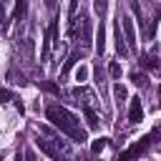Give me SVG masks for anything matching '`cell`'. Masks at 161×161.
<instances>
[{"instance_id": "6da1fadb", "label": "cell", "mask_w": 161, "mask_h": 161, "mask_svg": "<svg viewBox=\"0 0 161 161\" xmlns=\"http://www.w3.org/2000/svg\"><path fill=\"white\" fill-rule=\"evenodd\" d=\"M45 116H48V121H50L60 133L70 136L73 141H78V143L88 141L86 131L80 128V121H78L75 113H70L68 108H63V106H48V108H45Z\"/></svg>"}, {"instance_id": "7a4b0ae2", "label": "cell", "mask_w": 161, "mask_h": 161, "mask_svg": "<svg viewBox=\"0 0 161 161\" xmlns=\"http://www.w3.org/2000/svg\"><path fill=\"white\" fill-rule=\"evenodd\" d=\"M141 118H143V106H141V98L133 96V98H128V121L138 123Z\"/></svg>"}, {"instance_id": "3957f363", "label": "cell", "mask_w": 161, "mask_h": 161, "mask_svg": "<svg viewBox=\"0 0 161 161\" xmlns=\"http://www.w3.org/2000/svg\"><path fill=\"white\" fill-rule=\"evenodd\" d=\"M121 25H123V35H126V43H128V48L131 50H136V30H133V23H131V18H126V15H121Z\"/></svg>"}, {"instance_id": "277c9868", "label": "cell", "mask_w": 161, "mask_h": 161, "mask_svg": "<svg viewBox=\"0 0 161 161\" xmlns=\"http://www.w3.org/2000/svg\"><path fill=\"white\" fill-rule=\"evenodd\" d=\"M148 141H153V133H151V136H146V138H141L138 143H133V146H131L128 151H123V153H121V158H131V156H138L141 151H146Z\"/></svg>"}, {"instance_id": "5b68a950", "label": "cell", "mask_w": 161, "mask_h": 161, "mask_svg": "<svg viewBox=\"0 0 161 161\" xmlns=\"http://www.w3.org/2000/svg\"><path fill=\"white\" fill-rule=\"evenodd\" d=\"M35 146H38L45 156H50V158H58V156H60V151H58V148H55L48 138H38V141H35Z\"/></svg>"}, {"instance_id": "8992f818", "label": "cell", "mask_w": 161, "mask_h": 161, "mask_svg": "<svg viewBox=\"0 0 161 161\" xmlns=\"http://www.w3.org/2000/svg\"><path fill=\"white\" fill-rule=\"evenodd\" d=\"M96 50H98V55H103V50H106V25H103V20L96 30Z\"/></svg>"}, {"instance_id": "52a82bcc", "label": "cell", "mask_w": 161, "mask_h": 161, "mask_svg": "<svg viewBox=\"0 0 161 161\" xmlns=\"http://www.w3.org/2000/svg\"><path fill=\"white\" fill-rule=\"evenodd\" d=\"M73 93H75V98H83V106H93V103H96V96H93L91 91H86V88H83V83H80Z\"/></svg>"}, {"instance_id": "ba28073f", "label": "cell", "mask_w": 161, "mask_h": 161, "mask_svg": "<svg viewBox=\"0 0 161 161\" xmlns=\"http://www.w3.org/2000/svg\"><path fill=\"white\" fill-rule=\"evenodd\" d=\"M141 63H143V68H148V70H156V73H161V63H158V58L151 53V55H143L141 58Z\"/></svg>"}, {"instance_id": "9c48e42d", "label": "cell", "mask_w": 161, "mask_h": 161, "mask_svg": "<svg viewBox=\"0 0 161 161\" xmlns=\"http://www.w3.org/2000/svg\"><path fill=\"white\" fill-rule=\"evenodd\" d=\"M83 116L88 121V128H98V113L91 108V106H83Z\"/></svg>"}, {"instance_id": "30bf717a", "label": "cell", "mask_w": 161, "mask_h": 161, "mask_svg": "<svg viewBox=\"0 0 161 161\" xmlns=\"http://www.w3.org/2000/svg\"><path fill=\"white\" fill-rule=\"evenodd\" d=\"M113 96H116V103H118V108L126 103V98H128V93H126V88L121 86V83H116L113 86Z\"/></svg>"}, {"instance_id": "8fae6325", "label": "cell", "mask_w": 161, "mask_h": 161, "mask_svg": "<svg viewBox=\"0 0 161 161\" xmlns=\"http://www.w3.org/2000/svg\"><path fill=\"white\" fill-rule=\"evenodd\" d=\"M91 30H93V23L88 20V18H83V45H91Z\"/></svg>"}, {"instance_id": "7c38bea8", "label": "cell", "mask_w": 161, "mask_h": 161, "mask_svg": "<svg viewBox=\"0 0 161 161\" xmlns=\"http://www.w3.org/2000/svg\"><path fill=\"white\" fill-rule=\"evenodd\" d=\"M131 80H133L136 86H141V88H146V86H148V75H146V73H141V70H133V73H131Z\"/></svg>"}, {"instance_id": "4fadbf2b", "label": "cell", "mask_w": 161, "mask_h": 161, "mask_svg": "<svg viewBox=\"0 0 161 161\" xmlns=\"http://www.w3.org/2000/svg\"><path fill=\"white\" fill-rule=\"evenodd\" d=\"M106 146H108V138H96V141L91 143V151H93V153H101Z\"/></svg>"}, {"instance_id": "5bb4252c", "label": "cell", "mask_w": 161, "mask_h": 161, "mask_svg": "<svg viewBox=\"0 0 161 161\" xmlns=\"http://www.w3.org/2000/svg\"><path fill=\"white\" fill-rule=\"evenodd\" d=\"M93 8H96V13L103 18V15H106V10H108V0H93Z\"/></svg>"}, {"instance_id": "9a60e30c", "label": "cell", "mask_w": 161, "mask_h": 161, "mask_svg": "<svg viewBox=\"0 0 161 161\" xmlns=\"http://www.w3.org/2000/svg\"><path fill=\"white\" fill-rule=\"evenodd\" d=\"M75 80H80V83L88 80V68H86V65H78V68H75Z\"/></svg>"}, {"instance_id": "2e32d148", "label": "cell", "mask_w": 161, "mask_h": 161, "mask_svg": "<svg viewBox=\"0 0 161 161\" xmlns=\"http://www.w3.org/2000/svg\"><path fill=\"white\" fill-rule=\"evenodd\" d=\"M78 58H80V53H78V50H75V53H73V55H70V58H68V60H65V65H63V73H68V70H70V68H73V65H75V60H78Z\"/></svg>"}, {"instance_id": "e0dca14e", "label": "cell", "mask_w": 161, "mask_h": 161, "mask_svg": "<svg viewBox=\"0 0 161 161\" xmlns=\"http://www.w3.org/2000/svg\"><path fill=\"white\" fill-rule=\"evenodd\" d=\"M25 5H28L25 0H18V3H15V13H13V15H15V18H23V15H25Z\"/></svg>"}, {"instance_id": "ac0fdd59", "label": "cell", "mask_w": 161, "mask_h": 161, "mask_svg": "<svg viewBox=\"0 0 161 161\" xmlns=\"http://www.w3.org/2000/svg\"><path fill=\"white\" fill-rule=\"evenodd\" d=\"M108 73H111L113 78H121V63H111V65H108Z\"/></svg>"}, {"instance_id": "d6986e66", "label": "cell", "mask_w": 161, "mask_h": 161, "mask_svg": "<svg viewBox=\"0 0 161 161\" xmlns=\"http://www.w3.org/2000/svg\"><path fill=\"white\" fill-rule=\"evenodd\" d=\"M40 86H43V88H48V91H50V93H58V88H55V86H53V83H40Z\"/></svg>"}, {"instance_id": "ffe728a7", "label": "cell", "mask_w": 161, "mask_h": 161, "mask_svg": "<svg viewBox=\"0 0 161 161\" xmlns=\"http://www.w3.org/2000/svg\"><path fill=\"white\" fill-rule=\"evenodd\" d=\"M45 3H48V8H53V5H55V0H45Z\"/></svg>"}, {"instance_id": "44dd1931", "label": "cell", "mask_w": 161, "mask_h": 161, "mask_svg": "<svg viewBox=\"0 0 161 161\" xmlns=\"http://www.w3.org/2000/svg\"><path fill=\"white\" fill-rule=\"evenodd\" d=\"M158 103H161V88H158Z\"/></svg>"}]
</instances>
